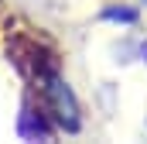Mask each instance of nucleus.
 <instances>
[{
  "mask_svg": "<svg viewBox=\"0 0 147 144\" xmlns=\"http://www.w3.org/2000/svg\"><path fill=\"white\" fill-rule=\"evenodd\" d=\"M48 96H51V110H55V117L62 120V124H69L75 127V103H72V93L65 89V82L62 79H48Z\"/></svg>",
  "mask_w": 147,
  "mask_h": 144,
  "instance_id": "nucleus-1",
  "label": "nucleus"
}]
</instances>
